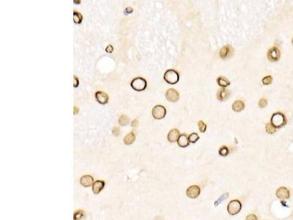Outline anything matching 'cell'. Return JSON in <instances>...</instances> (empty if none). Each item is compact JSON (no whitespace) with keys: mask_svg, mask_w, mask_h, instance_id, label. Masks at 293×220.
<instances>
[{"mask_svg":"<svg viewBox=\"0 0 293 220\" xmlns=\"http://www.w3.org/2000/svg\"><path fill=\"white\" fill-rule=\"evenodd\" d=\"M146 81L144 78L137 77L133 79L131 82V86L134 90L138 92L143 91L146 87Z\"/></svg>","mask_w":293,"mask_h":220,"instance_id":"obj_3","label":"cell"},{"mask_svg":"<svg viewBox=\"0 0 293 220\" xmlns=\"http://www.w3.org/2000/svg\"><path fill=\"white\" fill-rule=\"evenodd\" d=\"M74 78V83H73V87H77L78 86V78L75 77V76H73Z\"/></svg>","mask_w":293,"mask_h":220,"instance_id":"obj_32","label":"cell"},{"mask_svg":"<svg viewBox=\"0 0 293 220\" xmlns=\"http://www.w3.org/2000/svg\"><path fill=\"white\" fill-rule=\"evenodd\" d=\"M271 123L276 129H280L286 124V118L281 112H276L271 117Z\"/></svg>","mask_w":293,"mask_h":220,"instance_id":"obj_1","label":"cell"},{"mask_svg":"<svg viewBox=\"0 0 293 220\" xmlns=\"http://www.w3.org/2000/svg\"><path fill=\"white\" fill-rule=\"evenodd\" d=\"M218 153L220 156H226L229 153V150L227 147L226 146H222L220 147L219 150H218Z\"/></svg>","mask_w":293,"mask_h":220,"instance_id":"obj_25","label":"cell"},{"mask_svg":"<svg viewBox=\"0 0 293 220\" xmlns=\"http://www.w3.org/2000/svg\"><path fill=\"white\" fill-rule=\"evenodd\" d=\"M80 183L83 187H89L93 185L94 179L91 175H86L81 177V179H80Z\"/></svg>","mask_w":293,"mask_h":220,"instance_id":"obj_12","label":"cell"},{"mask_svg":"<svg viewBox=\"0 0 293 220\" xmlns=\"http://www.w3.org/2000/svg\"><path fill=\"white\" fill-rule=\"evenodd\" d=\"M133 12V9L131 7H127V8L125 10V14H128V13H131Z\"/></svg>","mask_w":293,"mask_h":220,"instance_id":"obj_33","label":"cell"},{"mask_svg":"<svg viewBox=\"0 0 293 220\" xmlns=\"http://www.w3.org/2000/svg\"><path fill=\"white\" fill-rule=\"evenodd\" d=\"M292 44H293V38H292Z\"/></svg>","mask_w":293,"mask_h":220,"instance_id":"obj_36","label":"cell"},{"mask_svg":"<svg viewBox=\"0 0 293 220\" xmlns=\"http://www.w3.org/2000/svg\"><path fill=\"white\" fill-rule=\"evenodd\" d=\"M136 139V136L134 134L133 132H131V133L128 134L124 138V143L127 145H129V144H131L133 143V142L135 141Z\"/></svg>","mask_w":293,"mask_h":220,"instance_id":"obj_18","label":"cell"},{"mask_svg":"<svg viewBox=\"0 0 293 220\" xmlns=\"http://www.w3.org/2000/svg\"><path fill=\"white\" fill-rule=\"evenodd\" d=\"M265 130H266L267 133L270 134H273L276 131V129L272 125L271 123H268L265 125Z\"/></svg>","mask_w":293,"mask_h":220,"instance_id":"obj_22","label":"cell"},{"mask_svg":"<svg viewBox=\"0 0 293 220\" xmlns=\"http://www.w3.org/2000/svg\"><path fill=\"white\" fill-rule=\"evenodd\" d=\"M119 123L122 126H125L129 123V118L126 115H123L119 118Z\"/></svg>","mask_w":293,"mask_h":220,"instance_id":"obj_21","label":"cell"},{"mask_svg":"<svg viewBox=\"0 0 293 220\" xmlns=\"http://www.w3.org/2000/svg\"><path fill=\"white\" fill-rule=\"evenodd\" d=\"M152 115L153 118L156 120H161L165 118L166 115V110L164 107L161 105H157L152 109Z\"/></svg>","mask_w":293,"mask_h":220,"instance_id":"obj_5","label":"cell"},{"mask_svg":"<svg viewBox=\"0 0 293 220\" xmlns=\"http://www.w3.org/2000/svg\"><path fill=\"white\" fill-rule=\"evenodd\" d=\"M234 50L232 47L229 45H226L220 49L219 52V56L221 59L226 60L233 55Z\"/></svg>","mask_w":293,"mask_h":220,"instance_id":"obj_7","label":"cell"},{"mask_svg":"<svg viewBox=\"0 0 293 220\" xmlns=\"http://www.w3.org/2000/svg\"><path fill=\"white\" fill-rule=\"evenodd\" d=\"M268 59L271 62H277L281 57V52L278 48L277 47H272L268 50Z\"/></svg>","mask_w":293,"mask_h":220,"instance_id":"obj_6","label":"cell"},{"mask_svg":"<svg viewBox=\"0 0 293 220\" xmlns=\"http://www.w3.org/2000/svg\"><path fill=\"white\" fill-rule=\"evenodd\" d=\"M273 81V77L271 76H267L263 79V83L265 85L271 84Z\"/></svg>","mask_w":293,"mask_h":220,"instance_id":"obj_28","label":"cell"},{"mask_svg":"<svg viewBox=\"0 0 293 220\" xmlns=\"http://www.w3.org/2000/svg\"><path fill=\"white\" fill-rule=\"evenodd\" d=\"M242 208V204L237 200H234L230 201L227 205V211L228 213L230 215H236L240 211Z\"/></svg>","mask_w":293,"mask_h":220,"instance_id":"obj_4","label":"cell"},{"mask_svg":"<svg viewBox=\"0 0 293 220\" xmlns=\"http://www.w3.org/2000/svg\"><path fill=\"white\" fill-rule=\"evenodd\" d=\"M268 105V101L265 98H261L259 101V106H260V108H265L266 106Z\"/></svg>","mask_w":293,"mask_h":220,"instance_id":"obj_29","label":"cell"},{"mask_svg":"<svg viewBox=\"0 0 293 220\" xmlns=\"http://www.w3.org/2000/svg\"><path fill=\"white\" fill-rule=\"evenodd\" d=\"M112 134H113L115 136H118L120 134V129L118 127H115L113 129H112Z\"/></svg>","mask_w":293,"mask_h":220,"instance_id":"obj_31","label":"cell"},{"mask_svg":"<svg viewBox=\"0 0 293 220\" xmlns=\"http://www.w3.org/2000/svg\"><path fill=\"white\" fill-rule=\"evenodd\" d=\"M246 220H258V219H257V216H256L255 214H252V213H251V214L248 215V216H246Z\"/></svg>","mask_w":293,"mask_h":220,"instance_id":"obj_30","label":"cell"},{"mask_svg":"<svg viewBox=\"0 0 293 220\" xmlns=\"http://www.w3.org/2000/svg\"><path fill=\"white\" fill-rule=\"evenodd\" d=\"M105 187V182L103 181H96L92 185V192L95 195L99 194Z\"/></svg>","mask_w":293,"mask_h":220,"instance_id":"obj_14","label":"cell"},{"mask_svg":"<svg viewBox=\"0 0 293 220\" xmlns=\"http://www.w3.org/2000/svg\"><path fill=\"white\" fill-rule=\"evenodd\" d=\"M231 93L229 90L226 88H220L218 92V94H217V96H218V99L220 101H226L229 96L230 95Z\"/></svg>","mask_w":293,"mask_h":220,"instance_id":"obj_15","label":"cell"},{"mask_svg":"<svg viewBox=\"0 0 293 220\" xmlns=\"http://www.w3.org/2000/svg\"><path fill=\"white\" fill-rule=\"evenodd\" d=\"M217 82H218V85L220 86L223 88H225V87H228V86L230 84V81H229L226 77H223V76H220L217 79Z\"/></svg>","mask_w":293,"mask_h":220,"instance_id":"obj_19","label":"cell"},{"mask_svg":"<svg viewBox=\"0 0 293 220\" xmlns=\"http://www.w3.org/2000/svg\"><path fill=\"white\" fill-rule=\"evenodd\" d=\"M198 126H199V129L200 132H202V133H205V131H206V129H207L206 124H205L202 121H199V123H198Z\"/></svg>","mask_w":293,"mask_h":220,"instance_id":"obj_27","label":"cell"},{"mask_svg":"<svg viewBox=\"0 0 293 220\" xmlns=\"http://www.w3.org/2000/svg\"><path fill=\"white\" fill-rule=\"evenodd\" d=\"M131 126L133 127H136V126H138V121H137V120H134V121H133L131 123Z\"/></svg>","mask_w":293,"mask_h":220,"instance_id":"obj_34","label":"cell"},{"mask_svg":"<svg viewBox=\"0 0 293 220\" xmlns=\"http://www.w3.org/2000/svg\"><path fill=\"white\" fill-rule=\"evenodd\" d=\"M166 98L169 101L172 103L177 102L180 98L178 92L175 89H169L166 93Z\"/></svg>","mask_w":293,"mask_h":220,"instance_id":"obj_10","label":"cell"},{"mask_svg":"<svg viewBox=\"0 0 293 220\" xmlns=\"http://www.w3.org/2000/svg\"><path fill=\"white\" fill-rule=\"evenodd\" d=\"M78 109L77 108V107H74V114H77L78 113Z\"/></svg>","mask_w":293,"mask_h":220,"instance_id":"obj_35","label":"cell"},{"mask_svg":"<svg viewBox=\"0 0 293 220\" xmlns=\"http://www.w3.org/2000/svg\"><path fill=\"white\" fill-rule=\"evenodd\" d=\"M189 142L191 143H195V142H197V141L199 139V135L197 134V133H192V134H191L190 135H189Z\"/></svg>","mask_w":293,"mask_h":220,"instance_id":"obj_26","label":"cell"},{"mask_svg":"<svg viewBox=\"0 0 293 220\" xmlns=\"http://www.w3.org/2000/svg\"><path fill=\"white\" fill-rule=\"evenodd\" d=\"M228 197H229V193H228V192H226V193L223 194V195H222L220 197H219V198H218V199L215 202V203H214L215 206H218V205H220L223 200L227 199Z\"/></svg>","mask_w":293,"mask_h":220,"instance_id":"obj_24","label":"cell"},{"mask_svg":"<svg viewBox=\"0 0 293 220\" xmlns=\"http://www.w3.org/2000/svg\"><path fill=\"white\" fill-rule=\"evenodd\" d=\"M232 108L234 112H240L241 111H243L245 108V104L243 101H240V100H237V101H235L233 103L232 106Z\"/></svg>","mask_w":293,"mask_h":220,"instance_id":"obj_17","label":"cell"},{"mask_svg":"<svg viewBox=\"0 0 293 220\" xmlns=\"http://www.w3.org/2000/svg\"><path fill=\"white\" fill-rule=\"evenodd\" d=\"M276 195L280 200H287L290 197V192L289 189L284 187H281L278 188L276 192Z\"/></svg>","mask_w":293,"mask_h":220,"instance_id":"obj_9","label":"cell"},{"mask_svg":"<svg viewBox=\"0 0 293 220\" xmlns=\"http://www.w3.org/2000/svg\"><path fill=\"white\" fill-rule=\"evenodd\" d=\"M180 136V131L177 129H172L169 132V134H168V140L170 142H177V140H178Z\"/></svg>","mask_w":293,"mask_h":220,"instance_id":"obj_13","label":"cell"},{"mask_svg":"<svg viewBox=\"0 0 293 220\" xmlns=\"http://www.w3.org/2000/svg\"><path fill=\"white\" fill-rule=\"evenodd\" d=\"M95 98L97 101L101 104H106L109 101V96L106 93L102 91H98L95 93Z\"/></svg>","mask_w":293,"mask_h":220,"instance_id":"obj_11","label":"cell"},{"mask_svg":"<svg viewBox=\"0 0 293 220\" xmlns=\"http://www.w3.org/2000/svg\"><path fill=\"white\" fill-rule=\"evenodd\" d=\"M200 193H201V189L199 186L197 185H192L189 187L186 190V195L189 197L192 198V199H195L199 196Z\"/></svg>","mask_w":293,"mask_h":220,"instance_id":"obj_8","label":"cell"},{"mask_svg":"<svg viewBox=\"0 0 293 220\" xmlns=\"http://www.w3.org/2000/svg\"><path fill=\"white\" fill-rule=\"evenodd\" d=\"M189 137L186 136V134H181L179 137L178 140H177V144L180 147H186L189 145Z\"/></svg>","mask_w":293,"mask_h":220,"instance_id":"obj_16","label":"cell"},{"mask_svg":"<svg viewBox=\"0 0 293 220\" xmlns=\"http://www.w3.org/2000/svg\"><path fill=\"white\" fill-rule=\"evenodd\" d=\"M82 19H83V17L81 13L75 11L73 12V21L75 24H81V21H82Z\"/></svg>","mask_w":293,"mask_h":220,"instance_id":"obj_23","label":"cell"},{"mask_svg":"<svg viewBox=\"0 0 293 220\" xmlns=\"http://www.w3.org/2000/svg\"><path fill=\"white\" fill-rule=\"evenodd\" d=\"M164 80L170 84H177L180 79V75H179L178 72L176 71L175 70L173 69H169V70H166V73H164Z\"/></svg>","mask_w":293,"mask_h":220,"instance_id":"obj_2","label":"cell"},{"mask_svg":"<svg viewBox=\"0 0 293 220\" xmlns=\"http://www.w3.org/2000/svg\"><path fill=\"white\" fill-rule=\"evenodd\" d=\"M86 214L82 210L76 211L73 214V220H84Z\"/></svg>","mask_w":293,"mask_h":220,"instance_id":"obj_20","label":"cell"}]
</instances>
